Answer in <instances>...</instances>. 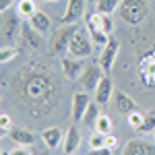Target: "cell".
<instances>
[{
	"label": "cell",
	"mask_w": 155,
	"mask_h": 155,
	"mask_svg": "<svg viewBox=\"0 0 155 155\" xmlns=\"http://www.w3.org/2000/svg\"><path fill=\"white\" fill-rule=\"evenodd\" d=\"M122 155H155V147L151 143H147V141L137 139V141H128L126 143Z\"/></svg>",
	"instance_id": "30bf717a"
},
{
	"label": "cell",
	"mask_w": 155,
	"mask_h": 155,
	"mask_svg": "<svg viewBox=\"0 0 155 155\" xmlns=\"http://www.w3.org/2000/svg\"><path fill=\"white\" fill-rule=\"evenodd\" d=\"M6 155H29V151H27V147H19V149H11Z\"/></svg>",
	"instance_id": "1f68e13d"
},
{
	"label": "cell",
	"mask_w": 155,
	"mask_h": 155,
	"mask_svg": "<svg viewBox=\"0 0 155 155\" xmlns=\"http://www.w3.org/2000/svg\"><path fill=\"white\" fill-rule=\"evenodd\" d=\"M0 130H2V134L11 132V116L8 114H2L0 116Z\"/></svg>",
	"instance_id": "83f0119b"
},
{
	"label": "cell",
	"mask_w": 155,
	"mask_h": 155,
	"mask_svg": "<svg viewBox=\"0 0 155 155\" xmlns=\"http://www.w3.org/2000/svg\"><path fill=\"white\" fill-rule=\"evenodd\" d=\"M41 2H54V0H41Z\"/></svg>",
	"instance_id": "836d02e7"
},
{
	"label": "cell",
	"mask_w": 155,
	"mask_h": 155,
	"mask_svg": "<svg viewBox=\"0 0 155 155\" xmlns=\"http://www.w3.org/2000/svg\"><path fill=\"white\" fill-rule=\"evenodd\" d=\"M87 155H114V153H112V149H107V147H99V149H91Z\"/></svg>",
	"instance_id": "f546056e"
},
{
	"label": "cell",
	"mask_w": 155,
	"mask_h": 155,
	"mask_svg": "<svg viewBox=\"0 0 155 155\" xmlns=\"http://www.w3.org/2000/svg\"><path fill=\"white\" fill-rule=\"evenodd\" d=\"M68 54H72L74 58H87L93 54V41L91 37H87L83 29H79L71 39V46H68Z\"/></svg>",
	"instance_id": "277c9868"
},
{
	"label": "cell",
	"mask_w": 155,
	"mask_h": 155,
	"mask_svg": "<svg viewBox=\"0 0 155 155\" xmlns=\"http://www.w3.org/2000/svg\"><path fill=\"white\" fill-rule=\"evenodd\" d=\"M41 139H44V143H46L48 149H56L60 145V141H62V130L58 126H50V128H46L41 132Z\"/></svg>",
	"instance_id": "e0dca14e"
},
{
	"label": "cell",
	"mask_w": 155,
	"mask_h": 155,
	"mask_svg": "<svg viewBox=\"0 0 155 155\" xmlns=\"http://www.w3.org/2000/svg\"><path fill=\"white\" fill-rule=\"evenodd\" d=\"M118 50H120L118 37H110V41L101 48V54H99V58H97V64L104 68V72L112 71L114 62H116V58H118Z\"/></svg>",
	"instance_id": "5b68a950"
},
{
	"label": "cell",
	"mask_w": 155,
	"mask_h": 155,
	"mask_svg": "<svg viewBox=\"0 0 155 155\" xmlns=\"http://www.w3.org/2000/svg\"><path fill=\"white\" fill-rule=\"evenodd\" d=\"M101 29H104V33H112V29H114V23H112V19L107 17V15H104V19H101Z\"/></svg>",
	"instance_id": "f1b7e54d"
},
{
	"label": "cell",
	"mask_w": 155,
	"mask_h": 155,
	"mask_svg": "<svg viewBox=\"0 0 155 155\" xmlns=\"http://www.w3.org/2000/svg\"><path fill=\"white\" fill-rule=\"evenodd\" d=\"M118 12L124 23L139 25L145 21V17L149 12V4H147V0H122Z\"/></svg>",
	"instance_id": "6da1fadb"
},
{
	"label": "cell",
	"mask_w": 155,
	"mask_h": 155,
	"mask_svg": "<svg viewBox=\"0 0 155 155\" xmlns=\"http://www.w3.org/2000/svg\"><path fill=\"white\" fill-rule=\"evenodd\" d=\"M143 120H145V114H143V112H139V110H134V112H130V114H126V122H128V126H132L134 130L141 128Z\"/></svg>",
	"instance_id": "7402d4cb"
},
{
	"label": "cell",
	"mask_w": 155,
	"mask_h": 155,
	"mask_svg": "<svg viewBox=\"0 0 155 155\" xmlns=\"http://www.w3.org/2000/svg\"><path fill=\"white\" fill-rule=\"evenodd\" d=\"M99 104H91V106L87 107V112H85V118L83 122L85 124H89V126H95V120L99 118Z\"/></svg>",
	"instance_id": "603a6c76"
},
{
	"label": "cell",
	"mask_w": 155,
	"mask_h": 155,
	"mask_svg": "<svg viewBox=\"0 0 155 155\" xmlns=\"http://www.w3.org/2000/svg\"><path fill=\"white\" fill-rule=\"evenodd\" d=\"M29 23H31V27L35 29L37 33H41V35H48L50 29H52V19H50L44 11H37L35 15L29 19Z\"/></svg>",
	"instance_id": "4fadbf2b"
},
{
	"label": "cell",
	"mask_w": 155,
	"mask_h": 155,
	"mask_svg": "<svg viewBox=\"0 0 155 155\" xmlns=\"http://www.w3.org/2000/svg\"><path fill=\"white\" fill-rule=\"evenodd\" d=\"M83 15H85V0H68L64 17H62V25H77V21H81Z\"/></svg>",
	"instance_id": "52a82bcc"
},
{
	"label": "cell",
	"mask_w": 155,
	"mask_h": 155,
	"mask_svg": "<svg viewBox=\"0 0 155 155\" xmlns=\"http://www.w3.org/2000/svg\"><path fill=\"white\" fill-rule=\"evenodd\" d=\"M95 130L104 132V134H110L112 132V120L107 114H99V118L95 120Z\"/></svg>",
	"instance_id": "44dd1931"
},
{
	"label": "cell",
	"mask_w": 155,
	"mask_h": 155,
	"mask_svg": "<svg viewBox=\"0 0 155 155\" xmlns=\"http://www.w3.org/2000/svg\"><path fill=\"white\" fill-rule=\"evenodd\" d=\"M21 44L27 50H39L41 48V33H37L31 27V23H23L21 29Z\"/></svg>",
	"instance_id": "9c48e42d"
},
{
	"label": "cell",
	"mask_w": 155,
	"mask_h": 155,
	"mask_svg": "<svg viewBox=\"0 0 155 155\" xmlns=\"http://www.w3.org/2000/svg\"><path fill=\"white\" fill-rule=\"evenodd\" d=\"M17 56H19V50H17V48H12V46H4L2 52H0V62H2V64H8V62L15 60Z\"/></svg>",
	"instance_id": "cb8c5ba5"
},
{
	"label": "cell",
	"mask_w": 155,
	"mask_h": 155,
	"mask_svg": "<svg viewBox=\"0 0 155 155\" xmlns=\"http://www.w3.org/2000/svg\"><path fill=\"white\" fill-rule=\"evenodd\" d=\"M139 132H155V114L153 112L145 114V120L141 124V128H139Z\"/></svg>",
	"instance_id": "d4e9b609"
},
{
	"label": "cell",
	"mask_w": 155,
	"mask_h": 155,
	"mask_svg": "<svg viewBox=\"0 0 155 155\" xmlns=\"http://www.w3.org/2000/svg\"><path fill=\"white\" fill-rule=\"evenodd\" d=\"M89 35H91V41L95 46H99V48H104L110 41V37H112V35H107V33H104V31H89Z\"/></svg>",
	"instance_id": "484cf974"
},
{
	"label": "cell",
	"mask_w": 155,
	"mask_h": 155,
	"mask_svg": "<svg viewBox=\"0 0 155 155\" xmlns=\"http://www.w3.org/2000/svg\"><path fill=\"white\" fill-rule=\"evenodd\" d=\"M89 147L91 149H99V147H106V134L104 132H93L91 137H89Z\"/></svg>",
	"instance_id": "4316f807"
},
{
	"label": "cell",
	"mask_w": 155,
	"mask_h": 155,
	"mask_svg": "<svg viewBox=\"0 0 155 155\" xmlns=\"http://www.w3.org/2000/svg\"><path fill=\"white\" fill-rule=\"evenodd\" d=\"M79 145H81V134L77 130V126H71L66 130V134H64V143H62L64 155H74V151L79 149Z\"/></svg>",
	"instance_id": "7c38bea8"
},
{
	"label": "cell",
	"mask_w": 155,
	"mask_h": 155,
	"mask_svg": "<svg viewBox=\"0 0 155 155\" xmlns=\"http://www.w3.org/2000/svg\"><path fill=\"white\" fill-rule=\"evenodd\" d=\"M23 29V25H21V17H19V12H4V17H2V39H4V44H15L17 41V37L21 35L19 31Z\"/></svg>",
	"instance_id": "3957f363"
},
{
	"label": "cell",
	"mask_w": 155,
	"mask_h": 155,
	"mask_svg": "<svg viewBox=\"0 0 155 155\" xmlns=\"http://www.w3.org/2000/svg\"><path fill=\"white\" fill-rule=\"evenodd\" d=\"M44 91H46V81L41 77H35L27 83V95L29 97H39L44 95Z\"/></svg>",
	"instance_id": "d6986e66"
},
{
	"label": "cell",
	"mask_w": 155,
	"mask_h": 155,
	"mask_svg": "<svg viewBox=\"0 0 155 155\" xmlns=\"http://www.w3.org/2000/svg\"><path fill=\"white\" fill-rule=\"evenodd\" d=\"M91 106V99L87 95V91H77L74 95H72V120L74 122H81L85 118V112H87V107Z\"/></svg>",
	"instance_id": "ba28073f"
},
{
	"label": "cell",
	"mask_w": 155,
	"mask_h": 155,
	"mask_svg": "<svg viewBox=\"0 0 155 155\" xmlns=\"http://www.w3.org/2000/svg\"><path fill=\"white\" fill-rule=\"evenodd\" d=\"M11 139L19 147H31L35 143V134L27 128H11Z\"/></svg>",
	"instance_id": "9a60e30c"
},
{
	"label": "cell",
	"mask_w": 155,
	"mask_h": 155,
	"mask_svg": "<svg viewBox=\"0 0 155 155\" xmlns=\"http://www.w3.org/2000/svg\"><path fill=\"white\" fill-rule=\"evenodd\" d=\"M116 145H118V139H116L112 132H110V134H106V147H107V149H114Z\"/></svg>",
	"instance_id": "4dcf8cb0"
},
{
	"label": "cell",
	"mask_w": 155,
	"mask_h": 155,
	"mask_svg": "<svg viewBox=\"0 0 155 155\" xmlns=\"http://www.w3.org/2000/svg\"><path fill=\"white\" fill-rule=\"evenodd\" d=\"M11 4H12V0H0V12H6Z\"/></svg>",
	"instance_id": "d6a6232c"
},
{
	"label": "cell",
	"mask_w": 155,
	"mask_h": 155,
	"mask_svg": "<svg viewBox=\"0 0 155 155\" xmlns=\"http://www.w3.org/2000/svg\"><path fill=\"white\" fill-rule=\"evenodd\" d=\"M17 12H19L21 19H31L37 12L35 0H19V2H17Z\"/></svg>",
	"instance_id": "ac0fdd59"
},
{
	"label": "cell",
	"mask_w": 155,
	"mask_h": 155,
	"mask_svg": "<svg viewBox=\"0 0 155 155\" xmlns=\"http://www.w3.org/2000/svg\"><path fill=\"white\" fill-rule=\"evenodd\" d=\"M122 0H97V12L101 15H112L114 11H118Z\"/></svg>",
	"instance_id": "ffe728a7"
},
{
	"label": "cell",
	"mask_w": 155,
	"mask_h": 155,
	"mask_svg": "<svg viewBox=\"0 0 155 155\" xmlns=\"http://www.w3.org/2000/svg\"><path fill=\"white\" fill-rule=\"evenodd\" d=\"M101 79H104V68H99V64H91L89 68H85L83 77H81V85L85 91H95Z\"/></svg>",
	"instance_id": "8992f818"
},
{
	"label": "cell",
	"mask_w": 155,
	"mask_h": 155,
	"mask_svg": "<svg viewBox=\"0 0 155 155\" xmlns=\"http://www.w3.org/2000/svg\"><path fill=\"white\" fill-rule=\"evenodd\" d=\"M62 72L68 81H77L81 79L85 72V66L81 60H71V58H62Z\"/></svg>",
	"instance_id": "8fae6325"
},
{
	"label": "cell",
	"mask_w": 155,
	"mask_h": 155,
	"mask_svg": "<svg viewBox=\"0 0 155 155\" xmlns=\"http://www.w3.org/2000/svg\"><path fill=\"white\" fill-rule=\"evenodd\" d=\"M77 31H79V27H77V25H62L58 31L54 33V37H52L50 52H52V54H56V56H62V54L68 50L71 39H72V35H74Z\"/></svg>",
	"instance_id": "7a4b0ae2"
},
{
	"label": "cell",
	"mask_w": 155,
	"mask_h": 155,
	"mask_svg": "<svg viewBox=\"0 0 155 155\" xmlns=\"http://www.w3.org/2000/svg\"><path fill=\"white\" fill-rule=\"evenodd\" d=\"M110 97H112V81H110V77L104 74V79L99 81V85H97V89H95V104L107 106Z\"/></svg>",
	"instance_id": "5bb4252c"
},
{
	"label": "cell",
	"mask_w": 155,
	"mask_h": 155,
	"mask_svg": "<svg viewBox=\"0 0 155 155\" xmlns=\"http://www.w3.org/2000/svg\"><path fill=\"white\" fill-rule=\"evenodd\" d=\"M116 110H118L120 114H130L137 110V104H134V99H132L128 93H124V91H118L116 93Z\"/></svg>",
	"instance_id": "2e32d148"
}]
</instances>
